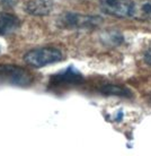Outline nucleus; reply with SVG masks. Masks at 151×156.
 <instances>
[{
	"label": "nucleus",
	"mask_w": 151,
	"mask_h": 156,
	"mask_svg": "<svg viewBox=\"0 0 151 156\" xmlns=\"http://www.w3.org/2000/svg\"><path fill=\"white\" fill-rule=\"evenodd\" d=\"M0 83L27 87L33 83V75L16 65H0Z\"/></svg>",
	"instance_id": "1"
},
{
	"label": "nucleus",
	"mask_w": 151,
	"mask_h": 156,
	"mask_svg": "<svg viewBox=\"0 0 151 156\" xmlns=\"http://www.w3.org/2000/svg\"><path fill=\"white\" fill-rule=\"evenodd\" d=\"M62 60L61 51L55 48H42L36 50L28 51L24 55V61L35 68L52 65V63L59 62Z\"/></svg>",
	"instance_id": "2"
},
{
	"label": "nucleus",
	"mask_w": 151,
	"mask_h": 156,
	"mask_svg": "<svg viewBox=\"0 0 151 156\" xmlns=\"http://www.w3.org/2000/svg\"><path fill=\"white\" fill-rule=\"evenodd\" d=\"M103 22L101 17L91 15H80V14H72L67 12L59 17L58 26L68 30L74 28H93L97 27Z\"/></svg>",
	"instance_id": "3"
},
{
	"label": "nucleus",
	"mask_w": 151,
	"mask_h": 156,
	"mask_svg": "<svg viewBox=\"0 0 151 156\" xmlns=\"http://www.w3.org/2000/svg\"><path fill=\"white\" fill-rule=\"evenodd\" d=\"M101 12L106 15H111L117 18L131 17L134 1L132 0H101L99 1Z\"/></svg>",
	"instance_id": "4"
},
{
	"label": "nucleus",
	"mask_w": 151,
	"mask_h": 156,
	"mask_svg": "<svg viewBox=\"0 0 151 156\" xmlns=\"http://www.w3.org/2000/svg\"><path fill=\"white\" fill-rule=\"evenodd\" d=\"M84 82L82 75L72 67L63 69L58 74L53 75L50 80L51 88H59V87H68L72 85H79Z\"/></svg>",
	"instance_id": "5"
},
{
	"label": "nucleus",
	"mask_w": 151,
	"mask_h": 156,
	"mask_svg": "<svg viewBox=\"0 0 151 156\" xmlns=\"http://www.w3.org/2000/svg\"><path fill=\"white\" fill-rule=\"evenodd\" d=\"M53 2L51 0H31L25 5V12L33 16H46L52 12Z\"/></svg>",
	"instance_id": "6"
},
{
	"label": "nucleus",
	"mask_w": 151,
	"mask_h": 156,
	"mask_svg": "<svg viewBox=\"0 0 151 156\" xmlns=\"http://www.w3.org/2000/svg\"><path fill=\"white\" fill-rule=\"evenodd\" d=\"M20 26L19 18L12 14H0V36L12 34Z\"/></svg>",
	"instance_id": "7"
},
{
	"label": "nucleus",
	"mask_w": 151,
	"mask_h": 156,
	"mask_svg": "<svg viewBox=\"0 0 151 156\" xmlns=\"http://www.w3.org/2000/svg\"><path fill=\"white\" fill-rule=\"evenodd\" d=\"M132 18L140 20H151V1H141L134 2Z\"/></svg>",
	"instance_id": "8"
},
{
	"label": "nucleus",
	"mask_w": 151,
	"mask_h": 156,
	"mask_svg": "<svg viewBox=\"0 0 151 156\" xmlns=\"http://www.w3.org/2000/svg\"><path fill=\"white\" fill-rule=\"evenodd\" d=\"M101 93L105 95H112V96H122V98H131L132 92L126 87L118 85H105L101 87Z\"/></svg>",
	"instance_id": "9"
},
{
	"label": "nucleus",
	"mask_w": 151,
	"mask_h": 156,
	"mask_svg": "<svg viewBox=\"0 0 151 156\" xmlns=\"http://www.w3.org/2000/svg\"><path fill=\"white\" fill-rule=\"evenodd\" d=\"M101 41L106 45L117 47L124 42V37L120 32L116 31H107L101 35Z\"/></svg>",
	"instance_id": "10"
},
{
	"label": "nucleus",
	"mask_w": 151,
	"mask_h": 156,
	"mask_svg": "<svg viewBox=\"0 0 151 156\" xmlns=\"http://www.w3.org/2000/svg\"><path fill=\"white\" fill-rule=\"evenodd\" d=\"M144 61H146L148 65H151V45L148 48V50L146 51V53H144Z\"/></svg>",
	"instance_id": "11"
}]
</instances>
